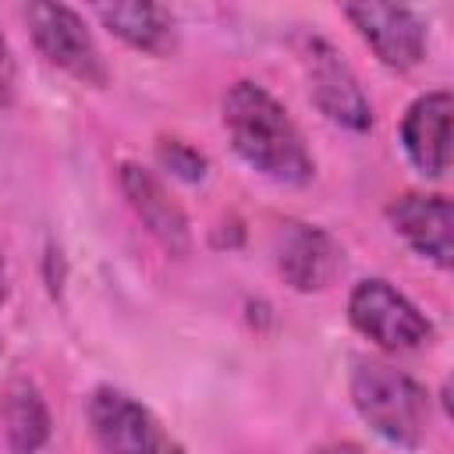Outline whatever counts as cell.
<instances>
[{"mask_svg": "<svg viewBox=\"0 0 454 454\" xmlns=\"http://www.w3.org/2000/svg\"><path fill=\"white\" fill-rule=\"evenodd\" d=\"M220 121L234 153L266 181L301 188L316 177V160L298 124L284 110V103L259 82H234L223 92Z\"/></svg>", "mask_w": 454, "mask_h": 454, "instance_id": "6da1fadb", "label": "cell"}, {"mask_svg": "<svg viewBox=\"0 0 454 454\" xmlns=\"http://www.w3.org/2000/svg\"><path fill=\"white\" fill-rule=\"evenodd\" d=\"M351 404L362 422L397 447H419L429 429V394L419 380L380 358H358L351 369Z\"/></svg>", "mask_w": 454, "mask_h": 454, "instance_id": "7a4b0ae2", "label": "cell"}, {"mask_svg": "<svg viewBox=\"0 0 454 454\" xmlns=\"http://www.w3.org/2000/svg\"><path fill=\"white\" fill-rule=\"evenodd\" d=\"M21 14H25L32 43L46 57V64L64 71L78 85L106 89V82H110L106 57H103L99 43L92 39L89 25L82 21V14L67 0H25Z\"/></svg>", "mask_w": 454, "mask_h": 454, "instance_id": "3957f363", "label": "cell"}, {"mask_svg": "<svg viewBox=\"0 0 454 454\" xmlns=\"http://www.w3.org/2000/svg\"><path fill=\"white\" fill-rule=\"evenodd\" d=\"M298 60L309 78V96L326 121L355 135L372 131V103L333 43L323 35H298Z\"/></svg>", "mask_w": 454, "mask_h": 454, "instance_id": "277c9868", "label": "cell"}, {"mask_svg": "<svg viewBox=\"0 0 454 454\" xmlns=\"http://www.w3.org/2000/svg\"><path fill=\"white\" fill-rule=\"evenodd\" d=\"M348 319L383 351H415L433 337V323L419 312V305L383 277H365L351 287Z\"/></svg>", "mask_w": 454, "mask_h": 454, "instance_id": "5b68a950", "label": "cell"}, {"mask_svg": "<svg viewBox=\"0 0 454 454\" xmlns=\"http://www.w3.org/2000/svg\"><path fill=\"white\" fill-rule=\"evenodd\" d=\"M358 39L390 71H411L426 57V25L408 0H337Z\"/></svg>", "mask_w": 454, "mask_h": 454, "instance_id": "8992f818", "label": "cell"}, {"mask_svg": "<svg viewBox=\"0 0 454 454\" xmlns=\"http://www.w3.org/2000/svg\"><path fill=\"white\" fill-rule=\"evenodd\" d=\"M85 415H89V429L96 436L99 450L110 454H149V450H170L177 447L160 419L138 404L131 394L117 390V387H96L85 401Z\"/></svg>", "mask_w": 454, "mask_h": 454, "instance_id": "52a82bcc", "label": "cell"}, {"mask_svg": "<svg viewBox=\"0 0 454 454\" xmlns=\"http://www.w3.org/2000/svg\"><path fill=\"white\" fill-rule=\"evenodd\" d=\"M117 184L131 206V213L142 220V227L163 245V252L170 255H188L192 248V227H188V213L181 209V202L170 195V188L160 181L156 170L142 167V163H121L117 170Z\"/></svg>", "mask_w": 454, "mask_h": 454, "instance_id": "ba28073f", "label": "cell"}, {"mask_svg": "<svg viewBox=\"0 0 454 454\" xmlns=\"http://www.w3.org/2000/svg\"><path fill=\"white\" fill-rule=\"evenodd\" d=\"M344 266L340 245L316 223L287 220L277 231V270L284 284H291L301 294L326 291Z\"/></svg>", "mask_w": 454, "mask_h": 454, "instance_id": "9c48e42d", "label": "cell"}, {"mask_svg": "<svg viewBox=\"0 0 454 454\" xmlns=\"http://www.w3.org/2000/svg\"><path fill=\"white\" fill-rule=\"evenodd\" d=\"M450 92L433 89L422 92L401 117V149L408 163L429 181H440L450 167Z\"/></svg>", "mask_w": 454, "mask_h": 454, "instance_id": "30bf717a", "label": "cell"}, {"mask_svg": "<svg viewBox=\"0 0 454 454\" xmlns=\"http://www.w3.org/2000/svg\"><path fill=\"white\" fill-rule=\"evenodd\" d=\"M387 220L394 234L422 259L440 270H450L454 241H450V199L436 192H404L387 206Z\"/></svg>", "mask_w": 454, "mask_h": 454, "instance_id": "8fae6325", "label": "cell"}, {"mask_svg": "<svg viewBox=\"0 0 454 454\" xmlns=\"http://www.w3.org/2000/svg\"><path fill=\"white\" fill-rule=\"evenodd\" d=\"M85 4L99 18V25L110 35H117L124 46L149 57H167L177 50V25L160 0H85Z\"/></svg>", "mask_w": 454, "mask_h": 454, "instance_id": "7c38bea8", "label": "cell"}, {"mask_svg": "<svg viewBox=\"0 0 454 454\" xmlns=\"http://www.w3.org/2000/svg\"><path fill=\"white\" fill-rule=\"evenodd\" d=\"M0 422L11 450H39L50 440V408L39 387L25 376L11 380L0 394Z\"/></svg>", "mask_w": 454, "mask_h": 454, "instance_id": "4fadbf2b", "label": "cell"}, {"mask_svg": "<svg viewBox=\"0 0 454 454\" xmlns=\"http://www.w3.org/2000/svg\"><path fill=\"white\" fill-rule=\"evenodd\" d=\"M156 160H160L163 170H170L174 177H181L188 184H199L209 174V160L195 145H188L181 138H160L156 142Z\"/></svg>", "mask_w": 454, "mask_h": 454, "instance_id": "5bb4252c", "label": "cell"}, {"mask_svg": "<svg viewBox=\"0 0 454 454\" xmlns=\"http://www.w3.org/2000/svg\"><path fill=\"white\" fill-rule=\"evenodd\" d=\"M18 99V64H14V53L0 32V106H11Z\"/></svg>", "mask_w": 454, "mask_h": 454, "instance_id": "9a60e30c", "label": "cell"}, {"mask_svg": "<svg viewBox=\"0 0 454 454\" xmlns=\"http://www.w3.org/2000/svg\"><path fill=\"white\" fill-rule=\"evenodd\" d=\"M7 298V262H4V248H0V301Z\"/></svg>", "mask_w": 454, "mask_h": 454, "instance_id": "2e32d148", "label": "cell"}]
</instances>
